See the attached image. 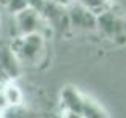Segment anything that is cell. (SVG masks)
Returning a JSON list of instances; mask_svg holds the SVG:
<instances>
[{
    "mask_svg": "<svg viewBox=\"0 0 126 118\" xmlns=\"http://www.w3.org/2000/svg\"><path fill=\"white\" fill-rule=\"evenodd\" d=\"M46 39L47 36L41 33L21 35L13 38L10 46L22 65L38 66L46 57Z\"/></svg>",
    "mask_w": 126,
    "mask_h": 118,
    "instance_id": "1",
    "label": "cell"
},
{
    "mask_svg": "<svg viewBox=\"0 0 126 118\" xmlns=\"http://www.w3.org/2000/svg\"><path fill=\"white\" fill-rule=\"evenodd\" d=\"M13 19H14V27H16V35L17 36L32 35V33H41L47 36L49 33H52V29L46 22V19L43 17V14L32 10V8L21 11L19 14L13 16Z\"/></svg>",
    "mask_w": 126,
    "mask_h": 118,
    "instance_id": "2",
    "label": "cell"
},
{
    "mask_svg": "<svg viewBox=\"0 0 126 118\" xmlns=\"http://www.w3.org/2000/svg\"><path fill=\"white\" fill-rule=\"evenodd\" d=\"M96 30L118 44L126 43V21L113 11L102 10L96 14Z\"/></svg>",
    "mask_w": 126,
    "mask_h": 118,
    "instance_id": "3",
    "label": "cell"
},
{
    "mask_svg": "<svg viewBox=\"0 0 126 118\" xmlns=\"http://www.w3.org/2000/svg\"><path fill=\"white\" fill-rule=\"evenodd\" d=\"M69 25L76 31H93L96 30V13L84 5L73 2L68 6Z\"/></svg>",
    "mask_w": 126,
    "mask_h": 118,
    "instance_id": "4",
    "label": "cell"
},
{
    "mask_svg": "<svg viewBox=\"0 0 126 118\" xmlns=\"http://www.w3.org/2000/svg\"><path fill=\"white\" fill-rule=\"evenodd\" d=\"M22 73V63L19 61L17 55L11 49L10 44L0 46V74H3L8 80L19 77Z\"/></svg>",
    "mask_w": 126,
    "mask_h": 118,
    "instance_id": "5",
    "label": "cell"
},
{
    "mask_svg": "<svg viewBox=\"0 0 126 118\" xmlns=\"http://www.w3.org/2000/svg\"><path fill=\"white\" fill-rule=\"evenodd\" d=\"M62 99V107L63 112H76L82 113V107H84V99L85 96H82L80 91L74 87H65L60 93Z\"/></svg>",
    "mask_w": 126,
    "mask_h": 118,
    "instance_id": "6",
    "label": "cell"
},
{
    "mask_svg": "<svg viewBox=\"0 0 126 118\" xmlns=\"http://www.w3.org/2000/svg\"><path fill=\"white\" fill-rule=\"evenodd\" d=\"M82 117L84 118H109V113L98 102H94L90 98H85L84 107H82Z\"/></svg>",
    "mask_w": 126,
    "mask_h": 118,
    "instance_id": "7",
    "label": "cell"
},
{
    "mask_svg": "<svg viewBox=\"0 0 126 118\" xmlns=\"http://www.w3.org/2000/svg\"><path fill=\"white\" fill-rule=\"evenodd\" d=\"M2 91L3 94H5V98H6V102H8V105H13V107H16V105H21L22 104V91H21V88L19 87H16L13 84V80H10L8 84L3 85V88H2Z\"/></svg>",
    "mask_w": 126,
    "mask_h": 118,
    "instance_id": "8",
    "label": "cell"
},
{
    "mask_svg": "<svg viewBox=\"0 0 126 118\" xmlns=\"http://www.w3.org/2000/svg\"><path fill=\"white\" fill-rule=\"evenodd\" d=\"M73 2L87 6L88 10H92L96 14L101 13L102 10H106V5H107V0H73Z\"/></svg>",
    "mask_w": 126,
    "mask_h": 118,
    "instance_id": "9",
    "label": "cell"
},
{
    "mask_svg": "<svg viewBox=\"0 0 126 118\" xmlns=\"http://www.w3.org/2000/svg\"><path fill=\"white\" fill-rule=\"evenodd\" d=\"M5 8H6V11L11 16H16V14L21 13V11L27 10L29 5H27L25 0H8V2L5 3Z\"/></svg>",
    "mask_w": 126,
    "mask_h": 118,
    "instance_id": "10",
    "label": "cell"
},
{
    "mask_svg": "<svg viewBox=\"0 0 126 118\" xmlns=\"http://www.w3.org/2000/svg\"><path fill=\"white\" fill-rule=\"evenodd\" d=\"M25 2H27V5H29V8L38 11V13H41V11L44 10L47 0H25Z\"/></svg>",
    "mask_w": 126,
    "mask_h": 118,
    "instance_id": "11",
    "label": "cell"
},
{
    "mask_svg": "<svg viewBox=\"0 0 126 118\" xmlns=\"http://www.w3.org/2000/svg\"><path fill=\"white\" fill-rule=\"evenodd\" d=\"M47 2H52V3H57V5H62V6L68 8L71 3H73V0H47Z\"/></svg>",
    "mask_w": 126,
    "mask_h": 118,
    "instance_id": "12",
    "label": "cell"
},
{
    "mask_svg": "<svg viewBox=\"0 0 126 118\" xmlns=\"http://www.w3.org/2000/svg\"><path fill=\"white\" fill-rule=\"evenodd\" d=\"M63 118H84L82 113H76V112H63Z\"/></svg>",
    "mask_w": 126,
    "mask_h": 118,
    "instance_id": "13",
    "label": "cell"
},
{
    "mask_svg": "<svg viewBox=\"0 0 126 118\" xmlns=\"http://www.w3.org/2000/svg\"><path fill=\"white\" fill-rule=\"evenodd\" d=\"M21 118H38L36 115H33V113H29V115H22Z\"/></svg>",
    "mask_w": 126,
    "mask_h": 118,
    "instance_id": "14",
    "label": "cell"
},
{
    "mask_svg": "<svg viewBox=\"0 0 126 118\" xmlns=\"http://www.w3.org/2000/svg\"><path fill=\"white\" fill-rule=\"evenodd\" d=\"M0 2H2V3H3V5H5V3L8 2V0H0Z\"/></svg>",
    "mask_w": 126,
    "mask_h": 118,
    "instance_id": "15",
    "label": "cell"
},
{
    "mask_svg": "<svg viewBox=\"0 0 126 118\" xmlns=\"http://www.w3.org/2000/svg\"><path fill=\"white\" fill-rule=\"evenodd\" d=\"M3 88V85H2V82H0V90H2Z\"/></svg>",
    "mask_w": 126,
    "mask_h": 118,
    "instance_id": "16",
    "label": "cell"
}]
</instances>
